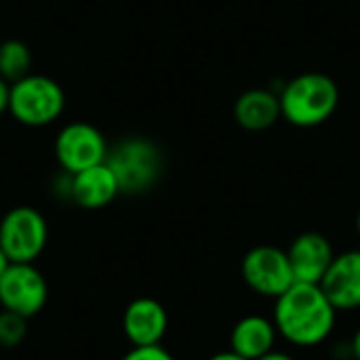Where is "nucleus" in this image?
<instances>
[{
    "label": "nucleus",
    "instance_id": "nucleus-22",
    "mask_svg": "<svg viewBox=\"0 0 360 360\" xmlns=\"http://www.w3.org/2000/svg\"><path fill=\"white\" fill-rule=\"evenodd\" d=\"M8 266H11V259L6 257V253L0 249V278L4 276V272L8 270Z\"/></svg>",
    "mask_w": 360,
    "mask_h": 360
},
{
    "label": "nucleus",
    "instance_id": "nucleus-15",
    "mask_svg": "<svg viewBox=\"0 0 360 360\" xmlns=\"http://www.w3.org/2000/svg\"><path fill=\"white\" fill-rule=\"evenodd\" d=\"M32 74V51L23 40L8 38L0 44V78L8 84Z\"/></svg>",
    "mask_w": 360,
    "mask_h": 360
},
{
    "label": "nucleus",
    "instance_id": "nucleus-3",
    "mask_svg": "<svg viewBox=\"0 0 360 360\" xmlns=\"http://www.w3.org/2000/svg\"><path fill=\"white\" fill-rule=\"evenodd\" d=\"M105 165L114 173L120 194L148 192L162 173V154L146 137H127L110 148Z\"/></svg>",
    "mask_w": 360,
    "mask_h": 360
},
{
    "label": "nucleus",
    "instance_id": "nucleus-18",
    "mask_svg": "<svg viewBox=\"0 0 360 360\" xmlns=\"http://www.w3.org/2000/svg\"><path fill=\"white\" fill-rule=\"evenodd\" d=\"M8 97H11V84L0 78V116L8 112Z\"/></svg>",
    "mask_w": 360,
    "mask_h": 360
},
{
    "label": "nucleus",
    "instance_id": "nucleus-2",
    "mask_svg": "<svg viewBox=\"0 0 360 360\" xmlns=\"http://www.w3.org/2000/svg\"><path fill=\"white\" fill-rule=\"evenodd\" d=\"M278 99L283 118L295 127L308 129L319 127L333 116L340 103V91L327 74L308 72L289 80Z\"/></svg>",
    "mask_w": 360,
    "mask_h": 360
},
{
    "label": "nucleus",
    "instance_id": "nucleus-4",
    "mask_svg": "<svg viewBox=\"0 0 360 360\" xmlns=\"http://www.w3.org/2000/svg\"><path fill=\"white\" fill-rule=\"evenodd\" d=\"M65 110L61 84L44 74H30L11 84L8 114L23 127H49Z\"/></svg>",
    "mask_w": 360,
    "mask_h": 360
},
{
    "label": "nucleus",
    "instance_id": "nucleus-10",
    "mask_svg": "<svg viewBox=\"0 0 360 360\" xmlns=\"http://www.w3.org/2000/svg\"><path fill=\"white\" fill-rule=\"evenodd\" d=\"M169 329V316L165 306L152 297L133 300L122 314V331L133 348L160 346Z\"/></svg>",
    "mask_w": 360,
    "mask_h": 360
},
{
    "label": "nucleus",
    "instance_id": "nucleus-11",
    "mask_svg": "<svg viewBox=\"0 0 360 360\" xmlns=\"http://www.w3.org/2000/svg\"><path fill=\"white\" fill-rule=\"evenodd\" d=\"M321 289L338 312L360 308V249L335 255L331 268L321 281Z\"/></svg>",
    "mask_w": 360,
    "mask_h": 360
},
{
    "label": "nucleus",
    "instance_id": "nucleus-6",
    "mask_svg": "<svg viewBox=\"0 0 360 360\" xmlns=\"http://www.w3.org/2000/svg\"><path fill=\"white\" fill-rule=\"evenodd\" d=\"M243 281L262 297L278 300L295 285L287 251L272 245H259L247 251L240 264Z\"/></svg>",
    "mask_w": 360,
    "mask_h": 360
},
{
    "label": "nucleus",
    "instance_id": "nucleus-9",
    "mask_svg": "<svg viewBox=\"0 0 360 360\" xmlns=\"http://www.w3.org/2000/svg\"><path fill=\"white\" fill-rule=\"evenodd\" d=\"M287 257L295 283L321 285V281L325 278L327 270L335 259V253L329 238H325L319 232H304L289 245Z\"/></svg>",
    "mask_w": 360,
    "mask_h": 360
},
{
    "label": "nucleus",
    "instance_id": "nucleus-1",
    "mask_svg": "<svg viewBox=\"0 0 360 360\" xmlns=\"http://www.w3.org/2000/svg\"><path fill=\"white\" fill-rule=\"evenodd\" d=\"M338 310L321 289V285L295 283L278 300H274V325L278 335L297 348L323 344L335 327Z\"/></svg>",
    "mask_w": 360,
    "mask_h": 360
},
{
    "label": "nucleus",
    "instance_id": "nucleus-19",
    "mask_svg": "<svg viewBox=\"0 0 360 360\" xmlns=\"http://www.w3.org/2000/svg\"><path fill=\"white\" fill-rule=\"evenodd\" d=\"M350 354L354 360H360V329L354 333V338L350 342Z\"/></svg>",
    "mask_w": 360,
    "mask_h": 360
},
{
    "label": "nucleus",
    "instance_id": "nucleus-23",
    "mask_svg": "<svg viewBox=\"0 0 360 360\" xmlns=\"http://www.w3.org/2000/svg\"><path fill=\"white\" fill-rule=\"evenodd\" d=\"M356 228H359V234H360V209H359V217H356Z\"/></svg>",
    "mask_w": 360,
    "mask_h": 360
},
{
    "label": "nucleus",
    "instance_id": "nucleus-14",
    "mask_svg": "<svg viewBox=\"0 0 360 360\" xmlns=\"http://www.w3.org/2000/svg\"><path fill=\"white\" fill-rule=\"evenodd\" d=\"M278 118H283L281 99L276 93L268 89H251L243 93L234 103V120L245 131H253V133L266 131Z\"/></svg>",
    "mask_w": 360,
    "mask_h": 360
},
{
    "label": "nucleus",
    "instance_id": "nucleus-12",
    "mask_svg": "<svg viewBox=\"0 0 360 360\" xmlns=\"http://www.w3.org/2000/svg\"><path fill=\"white\" fill-rule=\"evenodd\" d=\"M118 194H120L118 181H116L114 173L110 171V167L105 162L72 175L70 200L76 202L82 209H89V211L103 209Z\"/></svg>",
    "mask_w": 360,
    "mask_h": 360
},
{
    "label": "nucleus",
    "instance_id": "nucleus-16",
    "mask_svg": "<svg viewBox=\"0 0 360 360\" xmlns=\"http://www.w3.org/2000/svg\"><path fill=\"white\" fill-rule=\"evenodd\" d=\"M27 319L19 316V314H13V312H6L2 310L0 312V348H17L25 335H27V325H25Z\"/></svg>",
    "mask_w": 360,
    "mask_h": 360
},
{
    "label": "nucleus",
    "instance_id": "nucleus-21",
    "mask_svg": "<svg viewBox=\"0 0 360 360\" xmlns=\"http://www.w3.org/2000/svg\"><path fill=\"white\" fill-rule=\"evenodd\" d=\"M259 360H295L291 354H287V352H281V350H272L270 354H266V356H262Z\"/></svg>",
    "mask_w": 360,
    "mask_h": 360
},
{
    "label": "nucleus",
    "instance_id": "nucleus-5",
    "mask_svg": "<svg viewBox=\"0 0 360 360\" xmlns=\"http://www.w3.org/2000/svg\"><path fill=\"white\" fill-rule=\"evenodd\" d=\"M49 240L44 215L34 207H15L0 221V249L11 264H34Z\"/></svg>",
    "mask_w": 360,
    "mask_h": 360
},
{
    "label": "nucleus",
    "instance_id": "nucleus-13",
    "mask_svg": "<svg viewBox=\"0 0 360 360\" xmlns=\"http://www.w3.org/2000/svg\"><path fill=\"white\" fill-rule=\"evenodd\" d=\"M276 338L278 331L274 321L259 314H249L234 325L230 333V350L243 359L259 360L274 350Z\"/></svg>",
    "mask_w": 360,
    "mask_h": 360
},
{
    "label": "nucleus",
    "instance_id": "nucleus-8",
    "mask_svg": "<svg viewBox=\"0 0 360 360\" xmlns=\"http://www.w3.org/2000/svg\"><path fill=\"white\" fill-rule=\"evenodd\" d=\"M49 300V285L34 264H11L0 278V306L23 319L36 316Z\"/></svg>",
    "mask_w": 360,
    "mask_h": 360
},
{
    "label": "nucleus",
    "instance_id": "nucleus-17",
    "mask_svg": "<svg viewBox=\"0 0 360 360\" xmlns=\"http://www.w3.org/2000/svg\"><path fill=\"white\" fill-rule=\"evenodd\" d=\"M120 360H175L169 350L162 346H141V348H131Z\"/></svg>",
    "mask_w": 360,
    "mask_h": 360
},
{
    "label": "nucleus",
    "instance_id": "nucleus-7",
    "mask_svg": "<svg viewBox=\"0 0 360 360\" xmlns=\"http://www.w3.org/2000/svg\"><path fill=\"white\" fill-rule=\"evenodd\" d=\"M108 152L110 148L103 133L89 122H70L55 137L57 165L70 175L103 165Z\"/></svg>",
    "mask_w": 360,
    "mask_h": 360
},
{
    "label": "nucleus",
    "instance_id": "nucleus-20",
    "mask_svg": "<svg viewBox=\"0 0 360 360\" xmlns=\"http://www.w3.org/2000/svg\"><path fill=\"white\" fill-rule=\"evenodd\" d=\"M207 360H247V359H243V356H238L236 352L228 350V352H217V354H213L211 359H207Z\"/></svg>",
    "mask_w": 360,
    "mask_h": 360
}]
</instances>
